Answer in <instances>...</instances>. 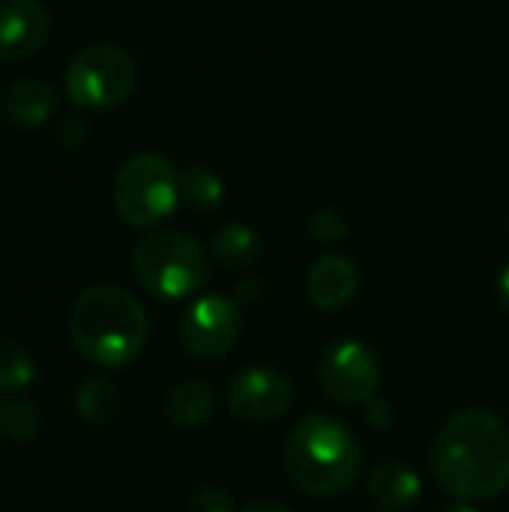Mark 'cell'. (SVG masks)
Instances as JSON below:
<instances>
[{"mask_svg":"<svg viewBox=\"0 0 509 512\" xmlns=\"http://www.w3.org/2000/svg\"><path fill=\"white\" fill-rule=\"evenodd\" d=\"M147 312L120 285L84 288L69 309V336L81 357L102 369L129 366L147 345Z\"/></svg>","mask_w":509,"mask_h":512,"instance_id":"cell-2","label":"cell"},{"mask_svg":"<svg viewBox=\"0 0 509 512\" xmlns=\"http://www.w3.org/2000/svg\"><path fill=\"white\" fill-rule=\"evenodd\" d=\"M219 408V393L210 381L192 378L177 384L168 399H165V417L177 429H198L216 417Z\"/></svg>","mask_w":509,"mask_h":512,"instance_id":"cell-13","label":"cell"},{"mask_svg":"<svg viewBox=\"0 0 509 512\" xmlns=\"http://www.w3.org/2000/svg\"><path fill=\"white\" fill-rule=\"evenodd\" d=\"M42 429V411L27 402V399H9L6 405V423H3V435L18 441V444H27L39 435Z\"/></svg>","mask_w":509,"mask_h":512,"instance_id":"cell-19","label":"cell"},{"mask_svg":"<svg viewBox=\"0 0 509 512\" xmlns=\"http://www.w3.org/2000/svg\"><path fill=\"white\" fill-rule=\"evenodd\" d=\"M294 402L291 378L276 366H249L228 384V408L246 423H273Z\"/></svg>","mask_w":509,"mask_h":512,"instance_id":"cell-9","label":"cell"},{"mask_svg":"<svg viewBox=\"0 0 509 512\" xmlns=\"http://www.w3.org/2000/svg\"><path fill=\"white\" fill-rule=\"evenodd\" d=\"M222 198H225V183L213 168L195 162V165L180 171V201L189 210L213 213L222 204Z\"/></svg>","mask_w":509,"mask_h":512,"instance_id":"cell-17","label":"cell"},{"mask_svg":"<svg viewBox=\"0 0 509 512\" xmlns=\"http://www.w3.org/2000/svg\"><path fill=\"white\" fill-rule=\"evenodd\" d=\"M192 512H234L231 504V495L225 489H216V486H204L192 495L189 501Z\"/></svg>","mask_w":509,"mask_h":512,"instance_id":"cell-21","label":"cell"},{"mask_svg":"<svg viewBox=\"0 0 509 512\" xmlns=\"http://www.w3.org/2000/svg\"><path fill=\"white\" fill-rule=\"evenodd\" d=\"M48 9L39 0H0V60L18 63L48 39Z\"/></svg>","mask_w":509,"mask_h":512,"instance_id":"cell-10","label":"cell"},{"mask_svg":"<svg viewBox=\"0 0 509 512\" xmlns=\"http://www.w3.org/2000/svg\"><path fill=\"white\" fill-rule=\"evenodd\" d=\"M240 512H291V510H288V507H282V504H276V501H255V504L243 507Z\"/></svg>","mask_w":509,"mask_h":512,"instance_id":"cell-25","label":"cell"},{"mask_svg":"<svg viewBox=\"0 0 509 512\" xmlns=\"http://www.w3.org/2000/svg\"><path fill=\"white\" fill-rule=\"evenodd\" d=\"M36 381V363L15 339L0 336V393H24Z\"/></svg>","mask_w":509,"mask_h":512,"instance_id":"cell-18","label":"cell"},{"mask_svg":"<svg viewBox=\"0 0 509 512\" xmlns=\"http://www.w3.org/2000/svg\"><path fill=\"white\" fill-rule=\"evenodd\" d=\"M240 306L222 294L198 297L180 318V342L198 360L225 357L240 339Z\"/></svg>","mask_w":509,"mask_h":512,"instance_id":"cell-8","label":"cell"},{"mask_svg":"<svg viewBox=\"0 0 509 512\" xmlns=\"http://www.w3.org/2000/svg\"><path fill=\"white\" fill-rule=\"evenodd\" d=\"M378 512H393V510H378Z\"/></svg>","mask_w":509,"mask_h":512,"instance_id":"cell-29","label":"cell"},{"mask_svg":"<svg viewBox=\"0 0 509 512\" xmlns=\"http://www.w3.org/2000/svg\"><path fill=\"white\" fill-rule=\"evenodd\" d=\"M111 198L126 225L156 231L180 204V171L162 153H138L120 165Z\"/></svg>","mask_w":509,"mask_h":512,"instance_id":"cell-5","label":"cell"},{"mask_svg":"<svg viewBox=\"0 0 509 512\" xmlns=\"http://www.w3.org/2000/svg\"><path fill=\"white\" fill-rule=\"evenodd\" d=\"M6 405H9V399L0 393V435H3V423H6Z\"/></svg>","mask_w":509,"mask_h":512,"instance_id":"cell-28","label":"cell"},{"mask_svg":"<svg viewBox=\"0 0 509 512\" xmlns=\"http://www.w3.org/2000/svg\"><path fill=\"white\" fill-rule=\"evenodd\" d=\"M309 228H312V234L318 237V240H342L345 234H348V222H345V216L339 213V210H333V207H324V210H315L312 213V219H309Z\"/></svg>","mask_w":509,"mask_h":512,"instance_id":"cell-20","label":"cell"},{"mask_svg":"<svg viewBox=\"0 0 509 512\" xmlns=\"http://www.w3.org/2000/svg\"><path fill=\"white\" fill-rule=\"evenodd\" d=\"M498 294H501V303L509 312V264L501 270V279H498Z\"/></svg>","mask_w":509,"mask_h":512,"instance_id":"cell-26","label":"cell"},{"mask_svg":"<svg viewBox=\"0 0 509 512\" xmlns=\"http://www.w3.org/2000/svg\"><path fill=\"white\" fill-rule=\"evenodd\" d=\"M318 384L339 405H366L378 393L381 363L366 342L339 339L321 354Z\"/></svg>","mask_w":509,"mask_h":512,"instance_id":"cell-7","label":"cell"},{"mask_svg":"<svg viewBox=\"0 0 509 512\" xmlns=\"http://www.w3.org/2000/svg\"><path fill=\"white\" fill-rule=\"evenodd\" d=\"M87 135H90V129H87V123H84L81 117H66V120L60 123V129H57L60 144L69 147V150L81 147V144L87 141Z\"/></svg>","mask_w":509,"mask_h":512,"instance_id":"cell-22","label":"cell"},{"mask_svg":"<svg viewBox=\"0 0 509 512\" xmlns=\"http://www.w3.org/2000/svg\"><path fill=\"white\" fill-rule=\"evenodd\" d=\"M57 111V93L48 81L39 78H18L3 90L0 99V114L6 123L21 126V129H36L45 126Z\"/></svg>","mask_w":509,"mask_h":512,"instance_id":"cell-12","label":"cell"},{"mask_svg":"<svg viewBox=\"0 0 509 512\" xmlns=\"http://www.w3.org/2000/svg\"><path fill=\"white\" fill-rule=\"evenodd\" d=\"M120 393L111 381L105 378H87L81 381L78 393H75V411L84 423L93 426H111L120 417Z\"/></svg>","mask_w":509,"mask_h":512,"instance_id":"cell-16","label":"cell"},{"mask_svg":"<svg viewBox=\"0 0 509 512\" xmlns=\"http://www.w3.org/2000/svg\"><path fill=\"white\" fill-rule=\"evenodd\" d=\"M210 255L228 270H249L261 258V237L249 225L231 222L213 234Z\"/></svg>","mask_w":509,"mask_h":512,"instance_id":"cell-15","label":"cell"},{"mask_svg":"<svg viewBox=\"0 0 509 512\" xmlns=\"http://www.w3.org/2000/svg\"><path fill=\"white\" fill-rule=\"evenodd\" d=\"M441 512H477V507L468 504V501H456V504H447Z\"/></svg>","mask_w":509,"mask_h":512,"instance_id":"cell-27","label":"cell"},{"mask_svg":"<svg viewBox=\"0 0 509 512\" xmlns=\"http://www.w3.org/2000/svg\"><path fill=\"white\" fill-rule=\"evenodd\" d=\"M285 471L306 495L333 498L348 492L363 468V453L351 429L330 414L303 417L285 441Z\"/></svg>","mask_w":509,"mask_h":512,"instance_id":"cell-3","label":"cell"},{"mask_svg":"<svg viewBox=\"0 0 509 512\" xmlns=\"http://www.w3.org/2000/svg\"><path fill=\"white\" fill-rule=\"evenodd\" d=\"M261 291H264L261 279L243 276V279L237 282V288H234V297H237V303H255V300L261 297Z\"/></svg>","mask_w":509,"mask_h":512,"instance_id":"cell-24","label":"cell"},{"mask_svg":"<svg viewBox=\"0 0 509 512\" xmlns=\"http://www.w3.org/2000/svg\"><path fill=\"white\" fill-rule=\"evenodd\" d=\"M366 414H369V423L375 426V429H387V426H393V405L387 402V399H369L366 402Z\"/></svg>","mask_w":509,"mask_h":512,"instance_id":"cell-23","label":"cell"},{"mask_svg":"<svg viewBox=\"0 0 509 512\" xmlns=\"http://www.w3.org/2000/svg\"><path fill=\"white\" fill-rule=\"evenodd\" d=\"M369 492L378 504V510L405 512L414 507L423 495V483L417 477V471H411L408 465L390 459L372 468L369 474Z\"/></svg>","mask_w":509,"mask_h":512,"instance_id":"cell-14","label":"cell"},{"mask_svg":"<svg viewBox=\"0 0 509 512\" xmlns=\"http://www.w3.org/2000/svg\"><path fill=\"white\" fill-rule=\"evenodd\" d=\"M432 471L459 501H489L509 486L507 426L483 408L453 414L435 438Z\"/></svg>","mask_w":509,"mask_h":512,"instance_id":"cell-1","label":"cell"},{"mask_svg":"<svg viewBox=\"0 0 509 512\" xmlns=\"http://www.w3.org/2000/svg\"><path fill=\"white\" fill-rule=\"evenodd\" d=\"M138 285L156 300L192 297L207 282V252L198 240L180 231H147L132 252Z\"/></svg>","mask_w":509,"mask_h":512,"instance_id":"cell-4","label":"cell"},{"mask_svg":"<svg viewBox=\"0 0 509 512\" xmlns=\"http://www.w3.org/2000/svg\"><path fill=\"white\" fill-rule=\"evenodd\" d=\"M306 291L318 309H327V312L345 309L360 291V270L345 255H324L309 270Z\"/></svg>","mask_w":509,"mask_h":512,"instance_id":"cell-11","label":"cell"},{"mask_svg":"<svg viewBox=\"0 0 509 512\" xmlns=\"http://www.w3.org/2000/svg\"><path fill=\"white\" fill-rule=\"evenodd\" d=\"M138 84V63L135 57L114 45L96 42L81 48L69 69H66V96L87 111H111L123 105Z\"/></svg>","mask_w":509,"mask_h":512,"instance_id":"cell-6","label":"cell"}]
</instances>
